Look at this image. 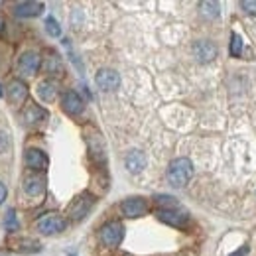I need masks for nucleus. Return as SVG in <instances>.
Returning <instances> with one entry per match:
<instances>
[{
    "label": "nucleus",
    "instance_id": "obj_1",
    "mask_svg": "<svg viewBox=\"0 0 256 256\" xmlns=\"http://www.w3.org/2000/svg\"><path fill=\"white\" fill-rule=\"evenodd\" d=\"M193 176V164L188 158H178L168 168V182L174 188H184Z\"/></svg>",
    "mask_w": 256,
    "mask_h": 256
},
{
    "label": "nucleus",
    "instance_id": "obj_2",
    "mask_svg": "<svg viewBox=\"0 0 256 256\" xmlns=\"http://www.w3.org/2000/svg\"><path fill=\"white\" fill-rule=\"evenodd\" d=\"M122 236H124V226L116 221L102 224V228H100V240H102V244H106L110 248L118 246L122 242Z\"/></svg>",
    "mask_w": 256,
    "mask_h": 256
},
{
    "label": "nucleus",
    "instance_id": "obj_3",
    "mask_svg": "<svg viewBox=\"0 0 256 256\" xmlns=\"http://www.w3.org/2000/svg\"><path fill=\"white\" fill-rule=\"evenodd\" d=\"M65 219L62 215H56V213H50L46 217H42L38 221V230L42 234H54V232H60L65 228Z\"/></svg>",
    "mask_w": 256,
    "mask_h": 256
},
{
    "label": "nucleus",
    "instance_id": "obj_4",
    "mask_svg": "<svg viewBox=\"0 0 256 256\" xmlns=\"http://www.w3.org/2000/svg\"><path fill=\"white\" fill-rule=\"evenodd\" d=\"M95 81L100 91H114L120 85V75L114 69H100L96 73Z\"/></svg>",
    "mask_w": 256,
    "mask_h": 256
},
{
    "label": "nucleus",
    "instance_id": "obj_5",
    "mask_svg": "<svg viewBox=\"0 0 256 256\" xmlns=\"http://www.w3.org/2000/svg\"><path fill=\"white\" fill-rule=\"evenodd\" d=\"M193 54H195V58H197L199 62L207 64V62H213V60L217 58V48H215V44H211V42H207V40H201V42H195Z\"/></svg>",
    "mask_w": 256,
    "mask_h": 256
},
{
    "label": "nucleus",
    "instance_id": "obj_6",
    "mask_svg": "<svg viewBox=\"0 0 256 256\" xmlns=\"http://www.w3.org/2000/svg\"><path fill=\"white\" fill-rule=\"evenodd\" d=\"M120 209H122V213H124L126 217H140V215L146 213L148 205H146V201H144L142 197H130V199H124V201H122Z\"/></svg>",
    "mask_w": 256,
    "mask_h": 256
},
{
    "label": "nucleus",
    "instance_id": "obj_7",
    "mask_svg": "<svg viewBox=\"0 0 256 256\" xmlns=\"http://www.w3.org/2000/svg\"><path fill=\"white\" fill-rule=\"evenodd\" d=\"M62 104H64L65 112H67V114H71V116H75V114H81V112H83V108H85V102H83V98L77 95L75 91H69V93H65L64 100H62Z\"/></svg>",
    "mask_w": 256,
    "mask_h": 256
},
{
    "label": "nucleus",
    "instance_id": "obj_8",
    "mask_svg": "<svg viewBox=\"0 0 256 256\" xmlns=\"http://www.w3.org/2000/svg\"><path fill=\"white\" fill-rule=\"evenodd\" d=\"M158 217H160V221H164L166 224H172V226H184L186 221H188V215L184 211H180L178 207H174V209H160Z\"/></svg>",
    "mask_w": 256,
    "mask_h": 256
},
{
    "label": "nucleus",
    "instance_id": "obj_9",
    "mask_svg": "<svg viewBox=\"0 0 256 256\" xmlns=\"http://www.w3.org/2000/svg\"><path fill=\"white\" fill-rule=\"evenodd\" d=\"M91 207H93V199H91L89 195H81V197H77V199L73 201V205L69 207V213H71V217H73L75 221H79V219H83V217L89 213Z\"/></svg>",
    "mask_w": 256,
    "mask_h": 256
},
{
    "label": "nucleus",
    "instance_id": "obj_10",
    "mask_svg": "<svg viewBox=\"0 0 256 256\" xmlns=\"http://www.w3.org/2000/svg\"><path fill=\"white\" fill-rule=\"evenodd\" d=\"M6 95L10 98V102H14V104H22L24 100H26V96H28V87L22 83V81H12L8 87H6Z\"/></svg>",
    "mask_w": 256,
    "mask_h": 256
},
{
    "label": "nucleus",
    "instance_id": "obj_11",
    "mask_svg": "<svg viewBox=\"0 0 256 256\" xmlns=\"http://www.w3.org/2000/svg\"><path fill=\"white\" fill-rule=\"evenodd\" d=\"M26 166L30 168V170H36V172H40V170H46L48 168V156L42 152V150H38V148H30L28 152H26Z\"/></svg>",
    "mask_w": 256,
    "mask_h": 256
},
{
    "label": "nucleus",
    "instance_id": "obj_12",
    "mask_svg": "<svg viewBox=\"0 0 256 256\" xmlns=\"http://www.w3.org/2000/svg\"><path fill=\"white\" fill-rule=\"evenodd\" d=\"M44 10V2H20L16 4V14L22 16V18H34V16H40Z\"/></svg>",
    "mask_w": 256,
    "mask_h": 256
},
{
    "label": "nucleus",
    "instance_id": "obj_13",
    "mask_svg": "<svg viewBox=\"0 0 256 256\" xmlns=\"http://www.w3.org/2000/svg\"><path fill=\"white\" fill-rule=\"evenodd\" d=\"M124 164H126L128 172L138 174V172H142V170L146 168V156H144V152H140V150H132V152L126 154Z\"/></svg>",
    "mask_w": 256,
    "mask_h": 256
},
{
    "label": "nucleus",
    "instance_id": "obj_14",
    "mask_svg": "<svg viewBox=\"0 0 256 256\" xmlns=\"http://www.w3.org/2000/svg\"><path fill=\"white\" fill-rule=\"evenodd\" d=\"M38 67H40V56L36 52H28L20 58V71L24 75H34L38 71Z\"/></svg>",
    "mask_w": 256,
    "mask_h": 256
},
{
    "label": "nucleus",
    "instance_id": "obj_15",
    "mask_svg": "<svg viewBox=\"0 0 256 256\" xmlns=\"http://www.w3.org/2000/svg\"><path fill=\"white\" fill-rule=\"evenodd\" d=\"M38 95H40L42 100L52 102V100H56V96H58V85H56L54 81L46 79V81H42V83L38 85Z\"/></svg>",
    "mask_w": 256,
    "mask_h": 256
},
{
    "label": "nucleus",
    "instance_id": "obj_16",
    "mask_svg": "<svg viewBox=\"0 0 256 256\" xmlns=\"http://www.w3.org/2000/svg\"><path fill=\"white\" fill-rule=\"evenodd\" d=\"M24 190H26V193H28V195L38 197V195H42V193H44V190H46V184H44V180H42V178L32 176V178H28V180H26Z\"/></svg>",
    "mask_w": 256,
    "mask_h": 256
},
{
    "label": "nucleus",
    "instance_id": "obj_17",
    "mask_svg": "<svg viewBox=\"0 0 256 256\" xmlns=\"http://www.w3.org/2000/svg\"><path fill=\"white\" fill-rule=\"evenodd\" d=\"M46 116H48V112H46L44 108H40L38 104H30V106L24 110V120H26L28 124H36V122L44 120Z\"/></svg>",
    "mask_w": 256,
    "mask_h": 256
},
{
    "label": "nucleus",
    "instance_id": "obj_18",
    "mask_svg": "<svg viewBox=\"0 0 256 256\" xmlns=\"http://www.w3.org/2000/svg\"><path fill=\"white\" fill-rule=\"evenodd\" d=\"M199 8H201V14L207 16V18H217L219 16V4L217 2H201Z\"/></svg>",
    "mask_w": 256,
    "mask_h": 256
},
{
    "label": "nucleus",
    "instance_id": "obj_19",
    "mask_svg": "<svg viewBox=\"0 0 256 256\" xmlns=\"http://www.w3.org/2000/svg\"><path fill=\"white\" fill-rule=\"evenodd\" d=\"M240 54H242V42H240V38L236 34H232L230 36V56L232 58H240Z\"/></svg>",
    "mask_w": 256,
    "mask_h": 256
},
{
    "label": "nucleus",
    "instance_id": "obj_20",
    "mask_svg": "<svg viewBox=\"0 0 256 256\" xmlns=\"http://www.w3.org/2000/svg\"><path fill=\"white\" fill-rule=\"evenodd\" d=\"M46 30H48L50 36H54V38H60V34H62V28H60L58 20H56V18H52V16L46 20Z\"/></svg>",
    "mask_w": 256,
    "mask_h": 256
},
{
    "label": "nucleus",
    "instance_id": "obj_21",
    "mask_svg": "<svg viewBox=\"0 0 256 256\" xmlns=\"http://www.w3.org/2000/svg\"><path fill=\"white\" fill-rule=\"evenodd\" d=\"M240 8H244L246 14H256V0H242Z\"/></svg>",
    "mask_w": 256,
    "mask_h": 256
},
{
    "label": "nucleus",
    "instance_id": "obj_22",
    "mask_svg": "<svg viewBox=\"0 0 256 256\" xmlns=\"http://www.w3.org/2000/svg\"><path fill=\"white\" fill-rule=\"evenodd\" d=\"M8 146H10L8 134H6V132H0V154H2V152H6V150H8Z\"/></svg>",
    "mask_w": 256,
    "mask_h": 256
},
{
    "label": "nucleus",
    "instance_id": "obj_23",
    "mask_svg": "<svg viewBox=\"0 0 256 256\" xmlns=\"http://www.w3.org/2000/svg\"><path fill=\"white\" fill-rule=\"evenodd\" d=\"M6 226H8V228H12V230L16 228V215H14V211H10V213H8V224H6Z\"/></svg>",
    "mask_w": 256,
    "mask_h": 256
},
{
    "label": "nucleus",
    "instance_id": "obj_24",
    "mask_svg": "<svg viewBox=\"0 0 256 256\" xmlns=\"http://www.w3.org/2000/svg\"><path fill=\"white\" fill-rule=\"evenodd\" d=\"M4 199H6V188H4V184H0V205Z\"/></svg>",
    "mask_w": 256,
    "mask_h": 256
},
{
    "label": "nucleus",
    "instance_id": "obj_25",
    "mask_svg": "<svg viewBox=\"0 0 256 256\" xmlns=\"http://www.w3.org/2000/svg\"><path fill=\"white\" fill-rule=\"evenodd\" d=\"M246 252H248V246H242L240 250H236V252H234V254H232V256H244V254H246Z\"/></svg>",
    "mask_w": 256,
    "mask_h": 256
},
{
    "label": "nucleus",
    "instance_id": "obj_26",
    "mask_svg": "<svg viewBox=\"0 0 256 256\" xmlns=\"http://www.w3.org/2000/svg\"><path fill=\"white\" fill-rule=\"evenodd\" d=\"M0 96H2V87H0Z\"/></svg>",
    "mask_w": 256,
    "mask_h": 256
}]
</instances>
